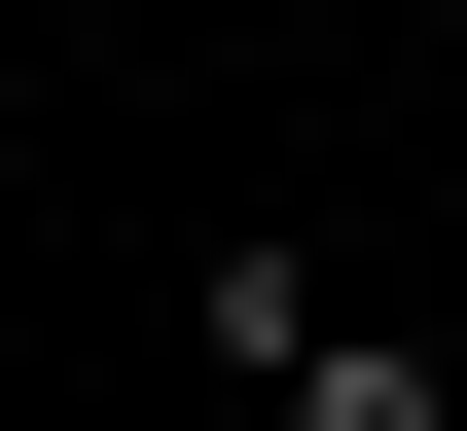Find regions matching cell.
<instances>
[{
	"instance_id": "obj_1",
	"label": "cell",
	"mask_w": 467,
	"mask_h": 431,
	"mask_svg": "<svg viewBox=\"0 0 467 431\" xmlns=\"http://www.w3.org/2000/svg\"><path fill=\"white\" fill-rule=\"evenodd\" d=\"M180 323H216V360L288 395V431H467V395L396 360V323H324V288H288V216H252V251H216V288H180Z\"/></svg>"
}]
</instances>
